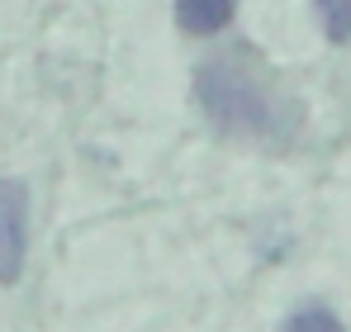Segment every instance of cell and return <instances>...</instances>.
Masks as SVG:
<instances>
[{
    "mask_svg": "<svg viewBox=\"0 0 351 332\" xmlns=\"http://www.w3.org/2000/svg\"><path fill=\"white\" fill-rule=\"evenodd\" d=\"M195 95L219 133L247 143H290L304 119L294 91L247 43L204 57V67L195 71Z\"/></svg>",
    "mask_w": 351,
    "mask_h": 332,
    "instance_id": "obj_1",
    "label": "cell"
},
{
    "mask_svg": "<svg viewBox=\"0 0 351 332\" xmlns=\"http://www.w3.org/2000/svg\"><path fill=\"white\" fill-rule=\"evenodd\" d=\"M29 252V190L0 180V285H14Z\"/></svg>",
    "mask_w": 351,
    "mask_h": 332,
    "instance_id": "obj_2",
    "label": "cell"
},
{
    "mask_svg": "<svg viewBox=\"0 0 351 332\" xmlns=\"http://www.w3.org/2000/svg\"><path fill=\"white\" fill-rule=\"evenodd\" d=\"M237 0H176V19L185 34H219L233 19Z\"/></svg>",
    "mask_w": 351,
    "mask_h": 332,
    "instance_id": "obj_3",
    "label": "cell"
},
{
    "mask_svg": "<svg viewBox=\"0 0 351 332\" xmlns=\"http://www.w3.org/2000/svg\"><path fill=\"white\" fill-rule=\"evenodd\" d=\"M313 10L332 43H351V0H313Z\"/></svg>",
    "mask_w": 351,
    "mask_h": 332,
    "instance_id": "obj_4",
    "label": "cell"
},
{
    "mask_svg": "<svg viewBox=\"0 0 351 332\" xmlns=\"http://www.w3.org/2000/svg\"><path fill=\"white\" fill-rule=\"evenodd\" d=\"M280 332H342V323H337L332 309H299V313L285 318Z\"/></svg>",
    "mask_w": 351,
    "mask_h": 332,
    "instance_id": "obj_5",
    "label": "cell"
}]
</instances>
